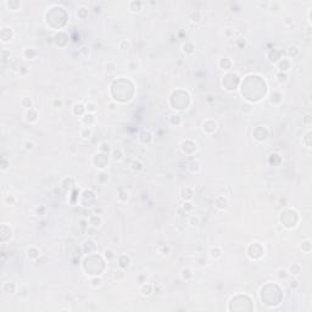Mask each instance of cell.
<instances>
[{"label":"cell","instance_id":"6da1fadb","mask_svg":"<svg viewBox=\"0 0 312 312\" xmlns=\"http://www.w3.org/2000/svg\"><path fill=\"white\" fill-rule=\"evenodd\" d=\"M101 217H100L99 215H92L89 218H88V223H89V226L94 227V228H98L100 227V225H101Z\"/></svg>","mask_w":312,"mask_h":312},{"label":"cell","instance_id":"7a4b0ae2","mask_svg":"<svg viewBox=\"0 0 312 312\" xmlns=\"http://www.w3.org/2000/svg\"><path fill=\"white\" fill-rule=\"evenodd\" d=\"M79 134H81V137L83 139H89L92 137V134H93V129L90 127H88V126H83L81 128Z\"/></svg>","mask_w":312,"mask_h":312},{"label":"cell","instance_id":"3957f363","mask_svg":"<svg viewBox=\"0 0 312 312\" xmlns=\"http://www.w3.org/2000/svg\"><path fill=\"white\" fill-rule=\"evenodd\" d=\"M278 70L280 72H287V71H289V68H290V63L288 60H285V59H283V60H280L278 62Z\"/></svg>","mask_w":312,"mask_h":312},{"label":"cell","instance_id":"277c9868","mask_svg":"<svg viewBox=\"0 0 312 312\" xmlns=\"http://www.w3.org/2000/svg\"><path fill=\"white\" fill-rule=\"evenodd\" d=\"M227 205H228V200L225 198V196H218L216 199V206L218 209L223 210V209H226L227 207Z\"/></svg>","mask_w":312,"mask_h":312},{"label":"cell","instance_id":"5b68a950","mask_svg":"<svg viewBox=\"0 0 312 312\" xmlns=\"http://www.w3.org/2000/svg\"><path fill=\"white\" fill-rule=\"evenodd\" d=\"M142 6L143 4L140 1H131L129 3V10L133 11V12H139L142 10Z\"/></svg>","mask_w":312,"mask_h":312},{"label":"cell","instance_id":"8992f818","mask_svg":"<svg viewBox=\"0 0 312 312\" xmlns=\"http://www.w3.org/2000/svg\"><path fill=\"white\" fill-rule=\"evenodd\" d=\"M140 291H142L143 296H149V295H151V293H152V285L151 284H144V285H142V288H140Z\"/></svg>","mask_w":312,"mask_h":312},{"label":"cell","instance_id":"52a82bcc","mask_svg":"<svg viewBox=\"0 0 312 312\" xmlns=\"http://www.w3.org/2000/svg\"><path fill=\"white\" fill-rule=\"evenodd\" d=\"M220 66H221L222 70H229V68H231V66H232L231 59H228V57L222 59V60L220 61Z\"/></svg>","mask_w":312,"mask_h":312},{"label":"cell","instance_id":"ba28073f","mask_svg":"<svg viewBox=\"0 0 312 312\" xmlns=\"http://www.w3.org/2000/svg\"><path fill=\"white\" fill-rule=\"evenodd\" d=\"M27 252H28V257L31 258V260H36V258H38L39 257V251L36 249V248H29L28 250H27Z\"/></svg>","mask_w":312,"mask_h":312},{"label":"cell","instance_id":"9c48e42d","mask_svg":"<svg viewBox=\"0 0 312 312\" xmlns=\"http://www.w3.org/2000/svg\"><path fill=\"white\" fill-rule=\"evenodd\" d=\"M21 104H22V106H23V107H26V109H28V110H31V109H32V105H33V101H32V99H31V98L25 96V98H22Z\"/></svg>","mask_w":312,"mask_h":312},{"label":"cell","instance_id":"30bf717a","mask_svg":"<svg viewBox=\"0 0 312 312\" xmlns=\"http://www.w3.org/2000/svg\"><path fill=\"white\" fill-rule=\"evenodd\" d=\"M85 111V106L83 104H76L73 106V114L74 115H82Z\"/></svg>","mask_w":312,"mask_h":312},{"label":"cell","instance_id":"8fae6325","mask_svg":"<svg viewBox=\"0 0 312 312\" xmlns=\"http://www.w3.org/2000/svg\"><path fill=\"white\" fill-rule=\"evenodd\" d=\"M190 20L193 23H199L201 21V12H200V11H194V12H191Z\"/></svg>","mask_w":312,"mask_h":312},{"label":"cell","instance_id":"7c38bea8","mask_svg":"<svg viewBox=\"0 0 312 312\" xmlns=\"http://www.w3.org/2000/svg\"><path fill=\"white\" fill-rule=\"evenodd\" d=\"M129 262H131V260H129V257H127L126 255H122L120 257V267L121 268H126L129 266Z\"/></svg>","mask_w":312,"mask_h":312},{"label":"cell","instance_id":"4fadbf2b","mask_svg":"<svg viewBox=\"0 0 312 312\" xmlns=\"http://www.w3.org/2000/svg\"><path fill=\"white\" fill-rule=\"evenodd\" d=\"M210 255H211V257H212V258L217 260V258H220L222 256V251L218 248H212V249L210 250Z\"/></svg>","mask_w":312,"mask_h":312},{"label":"cell","instance_id":"5bb4252c","mask_svg":"<svg viewBox=\"0 0 312 312\" xmlns=\"http://www.w3.org/2000/svg\"><path fill=\"white\" fill-rule=\"evenodd\" d=\"M85 110H87L89 114H94V112H95V111L98 110V106H96V104H95V103L89 101V103H87V104H85Z\"/></svg>","mask_w":312,"mask_h":312},{"label":"cell","instance_id":"9a60e30c","mask_svg":"<svg viewBox=\"0 0 312 312\" xmlns=\"http://www.w3.org/2000/svg\"><path fill=\"white\" fill-rule=\"evenodd\" d=\"M188 225L191 226V227H196L199 225V217L195 216V215L189 216V218H188Z\"/></svg>","mask_w":312,"mask_h":312},{"label":"cell","instance_id":"2e32d148","mask_svg":"<svg viewBox=\"0 0 312 312\" xmlns=\"http://www.w3.org/2000/svg\"><path fill=\"white\" fill-rule=\"evenodd\" d=\"M122 157H123V152H122L121 149H115V150L112 151V158H114L115 161H120V160H122Z\"/></svg>","mask_w":312,"mask_h":312},{"label":"cell","instance_id":"e0dca14e","mask_svg":"<svg viewBox=\"0 0 312 312\" xmlns=\"http://www.w3.org/2000/svg\"><path fill=\"white\" fill-rule=\"evenodd\" d=\"M77 15H78V17H79V19L84 20L85 17L88 16V9H87V8H84V6L79 8V9H78V11H77Z\"/></svg>","mask_w":312,"mask_h":312},{"label":"cell","instance_id":"ac0fdd59","mask_svg":"<svg viewBox=\"0 0 312 312\" xmlns=\"http://www.w3.org/2000/svg\"><path fill=\"white\" fill-rule=\"evenodd\" d=\"M289 272L294 275H299L300 272H301V267H300V264H293V266L289 268Z\"/></svg>","mask_w":312,"mask_h":312},{"label":"cell","instance_id":"d6986e66","mask_svg":"<svg viewBox=\"0 0 312 312\" xmlns=\"http://www.w3.org/2000/svg\"><path fill=\"white\" fill-rule=\"evenodd\" d=\"M6 5L10 8V10H12V11H16L21 8V4L19 1H6Z\"/></svg>","mask_w":312,"mask_h":312},{"label":"cell","instance_id":"ffe728a7","mask_svg":"<svg viewBox=\"0 0 312 312\" xmlns=\"http://www.w3.org/2000/svg\"><path fill=\"white\" fill-rule=\"evenodd\" d=\"M157 251H158V254H161V255H168L169 254V246H166V245H160L157 248Z\"/></svg>","mask_w":312,"mask_h":312},{"label":"cell","instance_id":"44dd1931","mask_svg":"<svg viewBox=\"0 0 312 312\" xmlns=\"http://www.w3.org/2000/svg\"><path fill=\"white\" fill-rule=\"evenodd\" d=\"M4 201L6 202L8 205H15V202H16V198H15L14 195H10V194H9V195H6V196L4 198Z\"/></svg>","mask_w":312,"mask_h":312},{"label":"cell","instance_id":"7402d4cb","mask_svg":"<svg viewBox=\"0 0 312 312\" xmlns=\"http://www.w3.org/2000/svg\"><path fill=\"white\" fill-rule=\"evenodd\" d=\"M23 55H25L26 57H28V59H33L34 56L37 55V52L34 51L33 49H26L25 52H23Z\"/></svg>","mask_w":312,"mask_h":312},{"label":"cell","instance_id":"603a6c76","mask_svg":"<svg viewBox=\"0 0 312 312\" xmlns=\"http://www.w3.org/2000/svg\"><path fill=\"white\" fill-rule=\"evenodd\" d=\"M99 150L101 151L103 154H107V152L110 151V145H109L107 143H101V144H100Z\"/></svg>","mask_w":312,"mask_h":312},{"label":"cell","instance_id":"cb8c5ba5","mask_svg":"<svg viewBox=\"0 0 312 312\" xmlns=\"http://www.w3.org/2000/svg\"><path fill=\"white\" fill-rule=\"evenodd\" d=\"M277 77H278V81L280 82V83H285V82L288 81V74H287V72H279Z\"/></svg>","mask_w":312,"mask_h":312},{"label":"cell","instance_id":"d4e9b609","mask_svg":"<svg viewBox=\"0 0 312 312\" xmlns=\"http://www.w3.org/2000/svg\"><path fill=\"white\" fill-rule=\"evenodd\" d=\"M132 168L134 171H140V169H143V163L142 162H139V161H133L132 162Z\"/></svg>","mask_w":312,"mask_h":312},{"label":"cell","instance_id":"484cf974","mask_svg":"<svg viewBox=\"0 0 312 312\" xmlns=\"http://www.w3.org/2000/svg\"><path fill=\"white\" fill-rule=\"evenodd\" d=\"M25 149H26L27 151H32V150L34 149V144H33V142H31V140H26V142H25Z\"/></svg>","mask_w":312,"mask_h":312},{"label":"cell","instance_id":"4316f807","mask_svg":"<svg viewBox=\"0 0 312 312\" xmlns=\"http://www.w3.org/2000/svg\"><path fill=\"white\" fill-rule=\"evenodd\" d=\"M182 209H183V210L185 211V214H187V212H189V211L193 210V205H191L189 201H185V202L183 204V206H182Z\"/></svg>","mask_w":312,"mask_h":312},{"label":"cell","instance_id":"83f0119b","mask_svg":"<svg viewBox=\"0 0 312 312\" xmlns=\"http://www.w3.org/2000/svg\"><path fill=\"white\" fill-rule=\"evenodd\" d=\"M104 256L110 261V260H112V258L115 257V254H114V251H111V250H105L104 251Z\"/></svg>","mask_w":312,"mask_h":312},{"label":"cell","instance_id":"f1b7e54d","mask_svg":"<svg viewBox=\"0 0 312 312\" xmlns=\"http://www.w3.org/2000/svg\"><path fill=\"white\" fill-rule=\"evenodd\" d=\"M182 277H183L184 279H189L191 277V271L190 269H183L182 271Z\"/></svg>","mask_w":312,"mask_h":312},{"label":"cell","instance_id":"f546056e","mask_svg":"<svg viewBox=\"0 0 312 312\" xmlns=\"http://www.w3.org/2000/svg\"><path fill=\"white\" fill-rule=\"evenodd\" d=\"M129 48V42H127V40H122V42L120 43V49L121 50H127Z\"/></svg>","mask_w":312,"mask_h":312},{"label":"cell","instance_id":"4dcf8cb0","mask_svg":"<svg viewBox=\"0 0 312 312\" xmlns=\"http://www.w3.org/2000/svg\"><path fill=\"white\" fill-rule=\"evenodd\" d=\"M278 273H279V278H287L288 277V271L285 269H279Z\"/></svg>","mask_w":312,"mask_h":312},{"label":"cell","instance_id":"1f68e13d","mask_svg":"<svg viewBox=\"0 0 312 312\" xmlns=\"http://www.w3.org/2000/svg\"><path fill=\"white\" fill-rule=\"evenodd\" d=\"M52 104H54L55 107H61L62 106V100L61 99H55L54 101H52Z\"/></svg>","mask_w":312,"mask_h":312},{"label":"cell","instance_id":"d6a6232c","mask_svg":"<svg viewBox=\"0 0 312 312\" xmlns=\"http://www.w3.org/2000/svg\"><path fill=\"white\" fill-rule=\"evenodd\" d=\"M100 284H101V279L100 278H95V279L92 280V285L93 287H100Z\"/></svg>","mask_w":312,"mask_h":312},{"label":"cell","instance_id":"836d02e7","mask_svg":"<svg viewBox=\"0 0 312 312\" xmlns=\"http://www.w3.org/2000/svg\"><path fill=\"white\" fill-rule=\"evenodd\" d=\"M81 52H83L84 55H88V54H89V48H87V46H82Z\"/></svg>","mask_w":312,"mask_h":312},{"label":"cell","instance_id":"e575fe53","mask_svg":"<svg viewBox=\"0 0 312 312\" xmlns=\"http://www.w3.org/2000/svg\"><path fill=\"white\" fill-rule=\"evenodd\" d=\"M109 109H110L111 111H115V110H117V105H116L115 103H110V104H109Z\"/></svg>","mask_w":312,"mask_h":312},{"label":"cell","instance_id":"d590c367","mask_svg":"<svg viewBox=\"0 0 312 312\" xmlns=\"http://www.w3.org/2000/svg\"><path fill=\"white\" fill-rule=\"evenodd\" d=\"M137 66H138L137 63H135V65H132V63H129V70H131V71H134V70L137 68Z\"/></svg>","mask_w":312,"mask_h":312},{"label":"cell","instance_id":"8d00e7d4","mask_svg":"<svg viewBox=\"0 0 312 312\" xmlns=\"http://www.w3.org/2000/svg\"><path fill=\"white\" fill-rule=\"evenodd\" d=\"M295 287H298V280H293L290 283V288H295Z\"/></svg>","mask_w":312,"mask_h":312}]
</instances>
